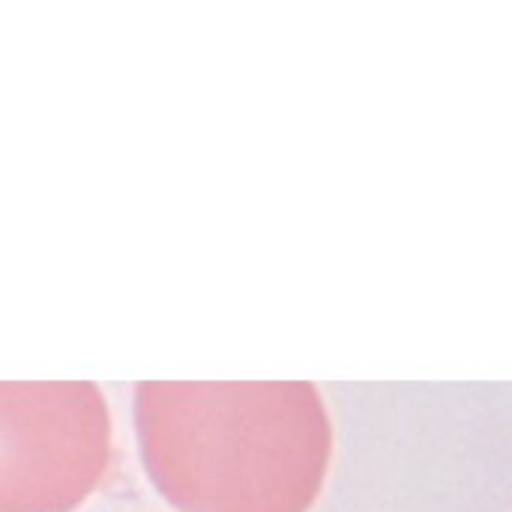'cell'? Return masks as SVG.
Segmentation results:
<instances>
[{
  "label": "cell",
  "instance_id": "cell-1",
  "mask_svg": "<svg viewBox=\"0 0 512 512\" xmlns=\"http://www.w3.org/2000/svg\"><path fill=\"white\" fill-rule=\"evenodd\" d=\"M135 426L153 486L180 512H309L333 459L312 384H141Z\"/></svg>",
  "mask_w": 512,
  "mask_h": 512
},
{
  "label": "cell",
  "instance_id": "cell-2",
  "mask_svg": "<svg viewBox=\"0 0 512 512\" xmlns=\"http://www.w3.org/2000/svg\"><path fill=\"white\" fill-rule=\"evenodd\" d=\"M114 456L96 384H0V512H75Z\"/></svg>",
  "mask_w": 512,
  "mask_h": 512
}]
</instances>
